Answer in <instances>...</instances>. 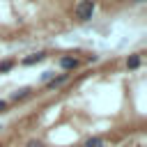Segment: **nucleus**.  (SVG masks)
<instances>
[{
  "label": "nucleus",
  "instance_id": "9b49d317",
  "mask_svg": "<svg viewBox=\"0 0 147 147\" xmlns=\"http://www.w3.org/2000/svg\"><path fill=\"white\" fill-rule=\"evenodd\" d=\"M131 2H145V0H131Z\"/></svg>",
  "mask_w": 147,
  "mask_h": 147
},
{
  "label": "nucleus",
  "instance_id": "20e7f679",
  "mask_svg": "<svg viewBox=\"0 0 147 147\" xmlns=\"http://www.w3.org/2000/svg\"><path fill=\"white\" fill-rule=\"evenodd\" d=\"M46 57V53H32V55H28V57H23L21 60V64H25V67H30V64H37V62H41Z\"/></svg>",
  "mask_w": 147,
  "mask_h": 147
},
{
  "label": "nucleus",
  "instance_id": "1a4fd4ad",
  "mask_svg": "<svg viewBox=\"0 0 147 147\" xmlns=\"http://www.w3.org/2000/svg\"><path fill=\"white\" fill-rule=\"evenodd\" d=\"M28 147H46V145H44L41 140H30V142H28Z\"/></svg>",
  "mask_w": 147,
  "mask_h": 147
},
{
  "label": "nucleus",
  "instance_id": "6e6552de",
  "mask_svg": "<svg viewBox=\"0 0 147 147\" xmlns=\"http://www.w3.org/2000/svg\"><path fill=\"white\" fill-rule=\"evenodd\" d=\"M14 67V60H5V62H0V74H5V71H9Z\"/></svg>",
  "mask_w": 147,
  "mask_h": 147
},
{
  "label": "nucleus",
  "instance_id": "f257e3e1",
  "mask_svg": "<svg viewBox=\"0 0 147 147\" xmlns=\"http://www.w3.org/2000/svg\"><path fill=\"white\" fill-rule=\"evenodd\" d=\"M94 9H96V2L94 0H78L76 7H74V16L78 21H90L94 16Z\"/></svg>",
  "mask_w": 147,
  "mask_h": 147
},
{
  "label": "nucleus",
  "instance_id": "f03ea898",
  "mask_svg": "<svg viewBox=\"0 0 147 147\" xmlns=\"http://www.w3.org/2000/svg\"><path fill=\"white\" fill-rule=\"evenodd\" d=\"M57 64H60L64 71H71V69H76V67H78V60H76L74 55H62V57L57 60Z\"/></svg>",
  "mask_w": 147,
  "mask_h": 147
},
{
  "label": "nucleus",
  "instance_id": "423d86ee",
  "mask_svg": "<svg viewBox=\"0 0 147 147\" xmlns=\"http://www.w3.org/2000/svg\"><path fill=\"white\" fill-rule=\"evenodd\" d=\"M126 67H129V69H138V67H140V55H131V57L126 60Z\"/></svg>",
  "mask_w": 147,
  "mask_h": 147
},
{
  "label": "nucleus",
  "instance_id": "9d476101",
  "mask_svg": "<svg viewBox=\"0 0 147 147\" xmlns=\"http://www.w3.org/2000/svg\"><path fill=\"white\" fill-rule=\"evenodd\" d=\"M5 108H7V101H2V99H0V113H2Z\"/></svg>",
  "mask_w": 147,
  "mask_h": 147
},
{
  "label": "nucleus",
  "instance_id": "39448f33",
  "mask_svg": "<svg viewBox=\"0 0 147 147\" xmlns=\"http://www.w3.org/2000/svg\"><path fill=\"white\" fill-rule=\"evenodd\" d=\"M28 94H30V87H21L18 92H14V94H11V101H18V99H25Z\"/></svg>",
  "mask_w": 147,
  "mask_h": 147
},
{
  "label": "nucleus",
  "instance_id": "0eeeda50",
  "mask_svg": "<svg viewBox=\"0 0 147 147\" xmlns=\"http://www.w3.org/2000/svg\"><path fill=\"white\" fill-rule=\"evenodd\" d=\"M85 147H103V138H90V140H85Z\"/></svg>",
  "mask_w": 147,
  "mask_h": 147
},
{
  "label": "nucleus",
  "instance_id": "7ed1b4c3",
  "mask_svg": "<svg viewBox=\"0 0 147 147\" xmlns=\"http://www.w3.org/2000/svg\"><path fill=\"white\" fill-rule=\"evenodd\" d=\"M67 78H69V74H60L57 78H51V80L46 83V90L51 92V90H55V87H60V85H64V83H67Z\"/></svg>",
  "mask_w": 147,
  "mask_h": 147
}]
</instances>
